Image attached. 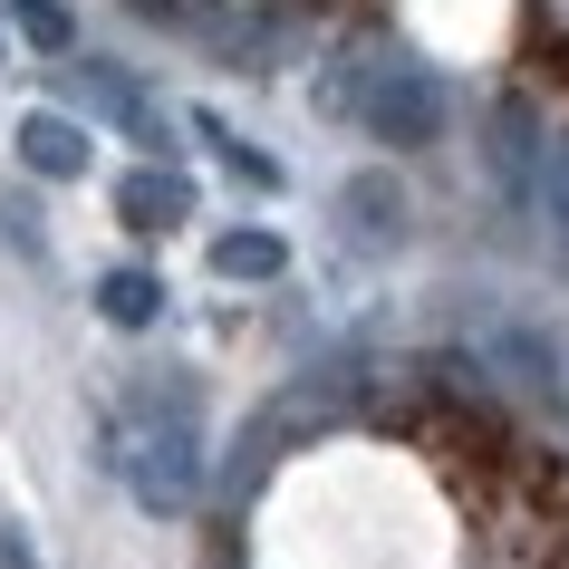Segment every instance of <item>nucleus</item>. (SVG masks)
I'll return each mask as SVG.
<instances>
[{
    "mask_svg": "<svg viewBox=\"0 0 569 569\" xmlns=\"http://www.w3.org/2000/svg\"><path fill=\"white\" fill-rule=\"evenodd\" d=\"M270 569H453V521L406 453H319L280 492Z\"/></svg>",
    "mask_w": 569,
    "mask_h": 569,
    "instance_id": "obj_1",
    "label": "nucleus"
}]
</instances>
